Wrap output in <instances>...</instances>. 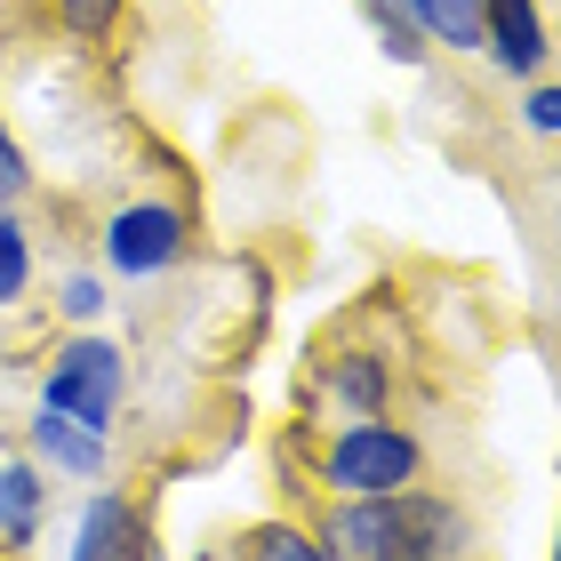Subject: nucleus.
Listing matches in <instances>:
<instances>
[{"instance_id": "7", "label": "nucleus", "mask_w": 561, "mask_h": 561, "mask_svg": "<svg viewBox=\"0 0 561 561\" xmlns=\"http://www.w3.org/2000/svg\"><path fill=\"white\" fill-rule=\"evenodd\" d=\"M24 442H33V457H41L48 473H65V481H105V466H113V442H105V433L72 425V417H57V410H33Z\"/></svg>"}, {"instance_id": "12", "label": "nucleus", "mask_w": 561, "mask_h": 561, "mask_svg": "<svg viewBox=\"0 0 561 561\" xmlns=\"http://www.w3.org/2000/svg\"><path fill=\"white\" fill-rule=\"evenodd\" d=\"M24 289H33V225L16 209H0V313L24 305Z\"/></svg>"}, {"instance_id": "13", "label": "nucleus", "mask_w": 561, "mask_h": 561, "mask_svg": "<svg viewBox=\"0 0 561 561\" xmlns=\"http://www.w3.org/2000/svg\"><path fill=\"white\" fill-rule=\"evenodd\" d=\"M105 273H65L57 280V313L72 321V329H96V313H105Z\"/></svg>"}, {"instance_id": "11", "label": "nucleus", "mask_w": 561, "mask_h": 561, "mask_svg": "<svg viewBox=\"0 0 561 561\" xmlns=\"http://www.w3.org/2000/svg\"><path fill=\"white\" fill-rule=\"evenodd\" d=\"M401 16L442 48H481V0H401Z\"/></svg>"}, {"instance_id": "15", "label": "nucleus", "mask_w": 561, "mask_h": 561, "mask_svg": "<svg viewBox=\"0 0 561 561\" xmlns=\"http://www.w3.org/2000/svg\"><path fill=\"white\" fill-rule=\"evenodd\" d=\"M24 193H33V161H24V145L9 137V121H0V209H16Z\"/></svg>"}, {"instance_id": "3", "label": "nucleus", "mask_w": 561, "mask_h": 561, "mask_svg": "<svg viewBox=\"0 0 561 561\" xmlns=\"http://www.w3.org/2000/svg\"><path fill=\"white\" fill-rule=\"evenodd\" d=\"M425 473V442L393 417H353L321 442V481L337 497H377V490H410Z\"/></svg>"}, {"instance_id": "16", "label": "nucleus", "mask_w": 561, "mask_h": 561, "mask_svg": "<svg viewBox=\"0 0 561 561\" xmlns=\"http://www.w3.org/2000/svg\"><path fill=\"white\" fill-rule=\"evenodd\" d=\"M522 121H529L538 137H553V129H561V89H553V81H538V89L522 96Z\"/></svg>"}, {"instance_id": "14", "label": "nucleus", "mask_w": 561, "mask_h": 561, "mask_svg": "<svg viewBox=\"0 0 561 561\" xmlns=\"http://www.w3.org/2000/svg\"><path fill=\"white\" fill-rule=\"evenodd\" d=\"M121 9H129V0H57V24L72 41H105L121 24Z\"/></svg>"}, {"instance_id": "4", "label": "nucleus", "mask_w": 561, "mask_h": 561, "mask_svg": "<svg viewBox=\"0 0 561 561\" xmlns=\"http://www.w3.org/2000/svg\"><path fill=\"white\" fill-rule=\"evenodd\" d=\"M185 241H193V225L176 201H129V209H113L105 217V273L113 280H161L176 257H185Z\"/></svg>"}, {"instance_id": "5", "label": "nucleus", "mask_w": 561, "mask_h": 561, "mask_svg": "<svg viewBox=\"0 0 561 561\" xmlns=\"http://www.w3.org/2000/svg\"><path fill=\"white\" fill-rule=\"evenodd\" d=\"M65 561H152V529L137 514V497L121 490H96L72 522V553Z\"/></svg>"}, {"instance_id": "8", "label": "nucleus", "mask_w": 561, "mask_h": 561, "mask_svg": "<svg viewBox=\"0 0 561 561\" xmlns=\"http://www.w3.org/2000/svg\"><path fill=\"white\" fill-rule=\"evenodd\" d=\"M48 522V466L41 457H0V546L24 553Z\"/></svg>"}, {"instance_id": "9", "label": "nucleus", "mask_w": 561, "mask_h": 561, "mask_svg": "<svg viewBox=\"0 0 561 561\" xmlns=\"http://www.w3.org/2000/svg\"><path fill=\"white\" fill-rule=\"evenodd\" d=\"M321 386L337 393V410H345V417H386V401H393V369H386V353H329Z\"/></svg>"}, {"instance_id": "2", "label": "nucleus", "mask_w": 561, "mask_h": 561, "mask_svg": "<svg viewBox=\"0 0 561 561\" xmlns=\"http://www.w3.org/2000/svg\"><path fill=\"white\" fill-rule=\"evenodd\" d=\"M121 393H129V353H121L113 337H96V329L65 337L57 353H48V369H41V410L105 433V442L121 425Z\"/></svg>"}, {"instance_id": "10", "label": "nucleus", "mask_w": 561, "mask_h": 561, "mask_svg": "<svg viewBox=\"0 0 561 561\" xmlns=\"http://www.w3.org/2000/svg\"><path fill=\"white\" fill-rule=\"evenodd\" d=\"M233 561H337L313 529H297V522H249L241 538H233Z\"/></svg>"}, {"instance_id": "1", "label": "nucleus", "mask_w": 561, "mask_h": 561, "mask_svg": "<svg viewBox=\"0 0 561 561\" xmlns=\"http://www.w3.org/2000/svg\"><path fill=\"white\" fill-rule=\"evenodd\" d=\"M313 538L337 561H466L473 529L433 490H377V497H329Z\"/></svg>"}, {"instance_id": "6", "label": "nucleus", "mask_w": 561, "mask_h": 561, "mask_svg": "<svg viewBox=\"0 0 561 561\" xmlns=\"http://www.w3.org/2000/svg\"><path fill=\"white\" fill-rule=\"evenodd\" d=\"M481 48L514 72V81H538L546 72V16H538V0H481Z\"/></svg>"}]
</instances>
